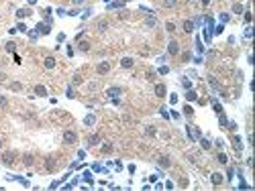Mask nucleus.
<instances>
[{"instance_id": "ea45409f", "label": "nucleus", "mask_w": 255, "mask_h": 191, "mask_svg": "<svg viewBox=\"0 0 255 191\" xmlns=\"http://www.w3.org/2000/svg\"><path fill=\"white\" fill-rule=\"evenodd\" d=\"M245 22H251V12H245Z\"/></svg>"}, {"instance_id": "79ce46f5", "label": "nucleus", "mask_w": 255, "mask_h": 191, "mask_svg": "<svg viewBox=\"0 0 255 191\" xmlns=\"http://www.w3.org/2000/svg\"><path fill=\"white\" fill-rule=\"evenodd\" d=\"M84 2V0H74V4H82Z\"/></svg>"}, {"instance_id": "4be33fe9", "label": "nucleus", "mask_w": 255, "mask_h": 191, "mask_svg": "<svg viewBox=\"0 0 255 191\" xmlns=\"http://www.w3.org/2000/svg\"><path fill=\"white\" fill-rule=\"evenodd\" d=\"M145 25H147V27H155V25H157V18H155V16H149V18L145 20Z\"/></svg>"}, {"instance_id": "1a4fd4ad", "label": "nucleus", "mask_w": 255, "mask_h": 191, "mask_svg": "<svg viewBox=\"0 0 255 191\" xmlns=\"http://www.w3.org/2000/svg\"><path fill=\"white\" fill-rule=\"evenodd\" d=\"M100 142V134H92L90 138H88V147H96Z\"/></svg>"}, {"instance_id": "72a5a7b5", "label": "nucleus", "mask_w": 255, "mask_h": 191, "mask_svg": "<svg viewBox=\"0 0 255 191\" xmlns=\"http://www.w3.org/2000/svg\"><path fill=\"white\" fill-rule=\"evenodd\" d=\"M27 14H29V10H18V12H16V16H18V18H22V16H27Z\"/></svg>"}, {"instance_id": "e433bc0d", "label": "nucleus", "mask_w": 255, "mask_h": 191, "mask_svg": "<svg viewBox=\"0 0 255 191\" xmlns=\"http://www.w3.org/2000/svg\"><path fill=\"white\" fill-rule=\"evenodd\" d=\"M84 181H86V183H92V175H90V173H84Z\"/></svg>"}, {"instance_id": "f3484780", "label": "nucleus", "mask_w": 255, "mask_h": 191, "mask_svg": "<svg viewBox=\"0 0 255 191\" xmlns=\"http://www.w3.org/2000/svg\"><path fill=\"white\" fill-rule=\"evenodd\" d=\"M159 165L163 167V169H168V167H170L172 163H170V159H168V157H159Z\"/></svg>"}, {"instance_id": "dca6fc26", "label": "nucleus", "mask_w": 255, "mask_h": 191, "mask_svg": "<svg viewBox=\"0 0 255 191\" xmlns=\"http://www.w3.org/2000/svg\"><path fill=\"white\" fill-rule=\"evenodd\" d=\"M184 31H186V33H192V31H194V22H192V20H186V22H184Z\"/></svg>"}, {"instance_id": "f8f14e48", "label": "nucleus", "mask_w": 255, "mask_h": 191, "mask_svg": "<svg viewBox=\"0 0 255 191\" xmlns=\"http://www.w3.org/2000/svg\"><path fill=\"white\" fill-rule=\"evenodd\" d=\"M22 163H25V167H31L35 163V157L33 155H25V157H22Z\"/></svg>"}, {"instance_id": "4c0bfd02", "label": "nucleus", "mask_w": 255, "mask_h": 191, "mask_svg": "<svg viewBox=\"0 0 255 191\" xmlns=\"http://www.w3.org/2000/svg\"><path fill=\"white\" fill-rule=\"evenodd\" d=\"M184 114H186V116H192V114H194V112H192V108H190V106H188V108H184Z\"/></svg>"}, {"instance_id": "4468645a", "label": "nucleus", "mask_w": 255, "mask_h": 191, "mask_svg": "<svg viewBox=\"0 0 255 191\" xmlns=\"http://www.w3.org/2000/svg\"><path fill=\"white\" fill-rule=\"evenodd\" d=\"M45 67H47V69H53V67H55V57H45Z\"/></svg>"}, {"instance_id": "39448f33", "label": "nucleus", "mask_w": 255, "mask_h": 191, "mask_svg": "<svg viewBox=\"0 0 255 191\" xmlns=\"http://www.w3.org/2000/svg\"><path fill=\"white\" fill-rule=\"evenodd\" d=\"M121 93H123L121 87H108L106 89V98H117V95H121Z\"/></svg>"}, {"instance_id": "cd10ccee", "label": "nucleus", "mask_w": 255, "mask_h": 191, "mask_svg": "<svg viewBox=\"0 0 255 191\" xmlns=\"http://www.w3.org/2000/svg\"><path fill=\"white\" fill-rule=\"evenodd\" d=\"M233 12H235V14H241V12H243V6H241V4H235V6H233Z\"/></svg>"}, {"instance_id": "9b49d317", "label": "nucleus", "mask_w": 255, "mask_h": 191, "mask_svg": "<svg viewBox=\"0 0 255 191\" xmlns=\"http://www.w3.org/2000/svg\"><path fill=\"white\" fill-rule=\"evenodd\" d=\"M100 151H102L104 155H110V153L114 151V149H112V142H102V149H100Z\"/></svg>"}, {"instance_id": "f03ea898", "label": "nucleus", "mask_w": 255, "mask_h": 191, "mask_svg": "<svg viewBox=\"0 0 255 191\" xmlns=\"http://www.w3.org/2000/svg\"><path fill=\"white\" fill-rule=\"evenodd\" d=\"M188 138H190V140H198V138H200V128L188 126Z\"/></svg>"}, {"instance_id": "ddd939ff", "label": "nucleus", "mask_w": 255, "mask_h": 191, "mask_svg": "<svg viewBox=\"0 0 255 191\" xmlns=\"http://www.w3.org/2000/svg\"><path fill=\"white\" fill-rule=\"evenodd\" d=\"M121 65H123L125 69H131V67H133V59H131V57H125V59H121Z\"/></svg>"}, {"instance_id": "393cba45", "label": "nucleus", "mask_w": 255, "mask_h": 191, "mask_svg": "<svg viewBox=\"0 0 255 191\" xmlns=\"http://www.w3.org/2000/svg\"><path fill=\"white\" fill-rule=\"evenodd\" d=\"M88 49H90V43L88 41H82L80 43V51H88Z\"/></svg>"}, {"instance_id": "2eb2a0df", "label": "nucleus", "mask_w": 255, "mask_h": 191, "mask_svg": "<svg viewBox=\"0 0 255 191\" xmlns=\"http://www.w3.org/2000/svg\"><path fill=\"white\" fill-rule=\"evenodd\" d=\"M35 93H37V95H43V98H45V95H47V89H45L43 85H35Z\"/></svg>"}, {"instance_id": "5701e85b", "label": "nucleus", "mask_w": 255, "mask_h": 191, "mask_svg": "<svg viewBox=\"0 0 255 191\" xmlns=\"http://www.w3.org/2000/svg\"><path fill=\"white\" fill-rule=\"evenodd\" d=\"M37 31H41L43 35H49V25H39V27H37Z\"/></svg>"}, {"instance_id": "f257e3e1", "label": "nucleus", "mask_w": 255, "mask_h": 191, "mask_svg": "<svg viewBox=\"0 0 255 191\" xmlns=\"http://www.w3.org/2000/svg\"><path fill=\"white\" fill-rule=\"evenodd\" d=\"M76 140H78V134L74 130H65L63 132V142H65V145H74Z\"/></svg>"}, {"instance_id": "7c9ffc66", "label": "nucleus", "mask_w": 255, "mask_h": 191, "mask_svg": "<svg viewBox=\"0 0 255 191\" xmlns=\"http://www.w3.org/2000/svg\"><path fill=\"white\" fill-rule=\"evenodd\" d=\"M6 104H8L6 98H4V95H0V108H6Z\"/></svg>"}, {"instance_id": "bb28decb", "label": "nucleus", "mask_w": 255, "mask_h": 191, "mask_svg": "<svg viewBox=\"0 0 255 191\" xmlns=\"http://www.w3.org/2000/svg\"><path fill=\"white\" fill-rule=\"evenodd\" d=\"M182 85L186 87V89H190V87H192V81H190V79H186V77H184V79H182Z\"/></svg>"}, {"instance_id": "0eeeda50", "label": "nucleus", "mask_w": 255, "mask_h": 191, "mask_svg": "<svg viewBox=\"0 0 255 191\" xmlns=\"http://www.w3.org/2000/svg\"><path fill=\"white\" fill-rule=\"evenodd\" d=\"M155 95H157V98H165V85L163 83L155 85Z\"/></svg>"}, {"instance_id": "aec40b11", "label": "nucleus", "mask_w": 255, "mask_h": 191, "mask_svg": "<svg viewBox=\"0 0 255 191\" xmlns=\"http://www.w3.org/2000/svg\"><path fill=\"white\" fill-rule=\"evenodd\" d=\"M186 100H188V102H194V100H196V91H194V89H188V93H186Z\"/></svg>"}, {"instance_id": "2f4dec72", "label": "nucleus", "mask_w": 255, "mask_h": 191, "mask_svg": "<svg viewBox=\"0 0 255 191\" xmlns=\"http://www.w3.org/2000/svg\"><path fill=\"white\" fill-rule=\"evenodd\" d=\"M74 83H76V85H80V83H82V75H78V73H76V75H74Z\"/></svg>"}, {"instance_id": "c756f323", "label": "nucleus", "mask_w": 255, "mask_h": 191, "mask_svg": "<svg viewBox=\"0 0 255 191\" xmlns=\"http://www.w3.org/2000/svg\"><path fill=\"white\" fill-rule=\"evenodd\" d=\"M14 47H16L14 43H6V51H8V53H12V51H14Z\"/></svg>"}, {"instance_id": "c9c22d12", "label": "nucleus", "mask_w": 255, "mask_h": 191, "mask_svg": "<svg viewBox=\"0 0 255 191\" xmlns=\"http://www.w3.org/2000/svg\"><path fill=\"white\" fill-rule=\"evenodd\" d=\"M147 136H155V128H153V126L147 128Z\"/></svg>"}, {"instance_id": "20e7f679", "label": "nucleus", "mask_w": 255, "mask_h": 191, "mask_svg": "<svg viewBox=\"0 0 255 191\" xmlns=\"http://www.w3.org/2000/svg\"><path fill=\"white\" fill-rule=\"evenodd\" d=\"M96 71H98V73H100V75H104V73H108V71H110V63H108V61H102V63H98V67H96Z\"/></svg>"}, {"instance_id": "6ab92c4d", "label": "nucleus", "mask_w": 255, "mask_h": 191, "mask_svg": "<svg viewBox=\"0 0 255 191\" xmlns=\"http://www.w3.org/2000/svg\"><path fill=\"white\" fill-rule=\"evenodd\" d=\"M96 29H98L100 33H102V31H106V29H108V22H106V20H100L98 25H96Z\"/></svg>"}, {"instance_id": "b1692460", "label": "nucleus", "mask_w": 255, "mask_h": 191, "mask_svg": "<svg viewBox=\"0 0 255 191\" xmlns=\"http://www.w3.org/2000/svg\"><path fill=\"white\" fill-rule=\"evenodd\" d=\"M94 120H96V118L90 114V116H86V120H84V122H86V126H92V124H94Z\"/></svg>"}, {"instance_id": "58836bf2", "label": "nucleus", "mask_w": 255, "mask_h": 191, "mask_svg": "<svg viewBox=\"0 0 255 191\" xmlns=\"http://www.w3.org/2000/svg\"><path fill=\"white\" fill-rule=\"evenodd\" d=\"M170 102H172V104H176V102H178V95H176V93H172V95H170Z\"/></svg>"}, {"instance_id": "a211bd4d", "label": "nucleus", "mask_w": 255, "mask_h": 191, "mask_svg": "<svg viewBox=\"0 0 255 191\" xmlns=\"http://www.w3.org/2000/svg\"><path fill=\"white\" fill-rule=\"evenodd\" d=\"M216 159H218V163H220V165H227V163H229V157H227L224 153H218V157H216Z\"/></svg>"}, {"instance_id": "7ed1b4c3", "label": "nucleus", "mask_w": 255, "mask_h": 191, "mask_svg": "<svg viewBox=\"0 0 255 191\" xmlns=\"http://www.w3.org/2000/svg\"><path fill=\"white\" fill-rule=\"evenodd\" d=\"M168 53H170V55H178V53H180V45H178V41H170V45H168Z\"/></svg>"}, {"instance_id": "a878e982", "label": "nucleus", "mask_w": 255, "mask_h": 191, "mask_svg": "<svg viewBox=\"0 0 255 191\" xmlns=\"http://www.w3.org/2000/svg\"><path fill=\"white\" fill-rule=\"evenodd\" d=\"M163 6H165V8H172V6H176V0H163Z\"/></svg>"}, {"instance_id": "6e6552de", "label": "nucleus", "mask_w": 255, "mask_h": 191, "mask_svg": "<svg viewBox=\"0 0 255 191\" xmlns=\"http://www.w3.org/2000/svg\"><path fill=\"white\" fill-rule=\"evenodd\" d=\"M2 161H4V165H14V153H4Z\"/></svg>"}, {"instance_id": "423d86ee", "label": "nucleus", "mask_w": 255, "mask_h": 191, "mask_svg": "<svg viewBox=\"0 0 255 191\" xmlns=\"http://www.w3.org/2000/svg\"><path fill=\"white\" fill-rule=\"evenodd\" d=\"M222 179H224V177H222L220 173H212V177H210V181H212V185H214V187H218V185L222 183Z\"/></svg>"}, {"instance_id": "473e14b6", "label": "nucleus", "mask_w": 255, "mask_h": 191, "mask_svg": "<svg viewBox=\"0 0 255 191\" xmlns=\"http://www.w3.org/2000/svg\"><path fill=\"white\" fill-rule=\"evenodd\" d=\"M218 120H220V124H222V126H227V124H229V122H227V116H224V114H220V118H218Z\"/></svg>"}, {"instance_id": "c85d7f7f", "label": "nucleus", "mask_w": 255, "mask_h": 191, "mask_svg": "<svg viewBox=\"0 0 255 191\" xmlns=\"http://www.w3.org/2000/svg\"><path fill=\"white\" fill-rule=\"evenodd\" d=\"M10 89H14V91H20V89H22V85H20V83H10Z\"/></svg>"}, {"instance_id": "412c9836", "label": "nucleus", "mask_w": 255, "mask_h": 191, "mask_svg": "<svg viewBox=\"0 0 255 191\" xmlns=\"http://www.w3.org/2000/svg\"><path fill=\"white\" fill-rule=\"evenodd\" d=\"M200 145H202L204 151H208V149H210V140H208V138H200Z\"/></svg>"}, {"instance_id": "37998d69", "label": "nucleus", "mask_w": 255, "mask_h": 191, "mask_svg": "<svg viewBox=\"0 0 255 191\" xmlns=\"http://www.w3.org/2000/svg\"><path fill=\"white\" fill-rule=\"evenodd\" d=\"M208 2H210V0H202V4H208Z\"/></svg>"}, {"instance_id": "a19ab883", "label": "nucleus", "mask_w": 255, "mask_h": 191, "mask_svg": "<svg viewBox=\"0 0 255 191\" xmlns=\"http://www.w3.org/2000/svg\"><path fill=\"white\" fill-rule=\"evenodd\" d=\"M4 145V136H0V147H2Z\"/></svg>"}, {"instance_id": "f704fd0d", "label": "nucleus", "mask_w": 255, "mask_h": 191, "mask_svg": "<svg viewBox=\"0 0 255 191\" xmlns=\"http://www.w3.org/2000/svg\"><path fill=\"white\" fill-rule=\"evenodd\" d=\"M165 27H168V31H170V33H174V31H176V25H174V22H168Z\"/></svg>"}, {"instance_id": "9d476101", "label": "nucleus", "mask_w": 255, "mask_h": 191, "mask_svg": "<svg viewBox=\"0 0 255 191\" xmlns=\"http://www.w3.org/2000/svg\"><path fill=\"white\" fill-rule=\"evenodd\" d=\"M233 145H235V151H237V153H241V151H243V142H241V138H239V136H233Z\"/></svg>"}]
</instances>
